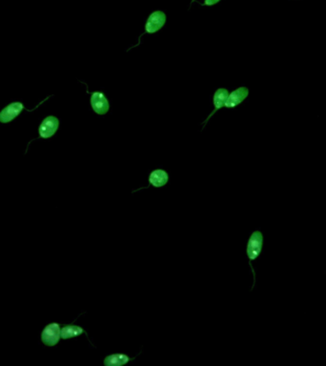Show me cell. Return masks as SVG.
Here are the masks:
<instances>
[{
  "mask_svg": "<svg viewBox=\"0 0 326 366\" xmlns=\"http://www.w3.org/2000/svg\"><path fill=\"white\" fill-rule=\"evenodd\" d=\"M149 182L154 187H162L168 182V174L161 169L153 171L149 177Z\"/></svg>",
  "mask_w": 326,
  "mask_h": 366,
  "instance_id": "cell-9",
  "label": "cell"
},
{
  "mask_svg": "<svg viewBox=\"0 0 326 366\" xmlns=\"http://www.w3.org/2000/svg\"><path fill=\"white\" fill-rule=\"evenodd\" d=\"M61 339V329L58 322H51L47 324L40 335L41 342L48 347H53L59 344Z\"/></svg>",
  "mask_w": 326,
  "mask_h": 366,
  "instance_id": "cell-1",
  "label": "cell"
},
{
  "mask_svg": "<svg viewBox=\"0 0 326 366\" xmlns=\"http://www.w3.org/2000/svg\"><path fill=\"white\" fill-rule=\"evenodd\" d=\"M263 244V236L260 231H255L252 233L248 241L247 247H246V254L249 259V264L251 266V262L258 259L261 255V249Z\"/></svg>",
  "mask_w": 326,
  "mask_h": 366,
  "instance_id": "cell-2",
  "label": "cell"
},
{
  "mask_svg": "<svg viewBox=\"0 0 326 366\" xmlns=\"http://www.w3.org/2000/svg\"><path fill=\"white\" fill-rule=\"evenodd\" d=\"M82 334H86V331L81 326L79 325H74V324H68L61 328V339L63 340H69L73 338L79 337Z\"/></svg>",
  "mask_w": 326,
  "mask_h": 366,
  "instance_id": "cell-11",
  "label": "cell"
},
{
  "mask_svg": "<svg viewBox=\"0 0 326 366\" xmlns=\"http://www.w3.org/2000/svg\"><path fill=\"white\" fill-rule=\"evenodd\" d=\"M132 360L130 357L122 353L112 354L104 359L105 366H122L128 363Z\"/></svg>",
  "mask_w": 326,
  "mask_h": 366,
  "instance_id": "cell-10",
  "label": "cell"
},
{
  "mask_svg": "<svg viewBox=\"0 0 326 366\" xmlns=\"http://www.w3.org/2000/svg\"><path fill=\"white\" fill-rule=\"evenodd\" d=\"M221 0H204V3L203 6H211V5H215L218 2H220Z\"/></svg>",
  "mask_w": 326,
  "mask_h": 366,
  "instance_id": "cell-12",
  "label": "cell"
},
{
  "mask_svg": "<svg viewBox=\"0 0 326 366\" xmlns=\"http://www.w3.org/2000/svg\"><path fill=\"white\" fill-rule=\"evenodd\" d=\"M24 109V105L21 102H13L8 105L0 112V122L8 123L16 118L20 112Z\"/></svg>",
  "mask_w": 326,
  "mask_h": 366,
  "instance_id": "cell-6",
  "label": "cell"
},
{
  "mask_svg": "<svg viewBox=\"0 0 326 366\" xmlns=\"http://www.w3.org/2000/svg\"><path fill=\"white\" fill-rule=\"evenodd\" d=\"M229 93L226 89H218L215 91V95H214V110L213 112L209 115L208 118H206V120L203 122V129L205 128V125L207 124V122L209 121V119L212 118L214 115H215V112L218 110H220L221 108H222L224 105H225V102L227 100V98H228Z\"/></svg>",
  "mask_w": 326,
  "mask_h": 366,
  "instance_id": "cell-8",
  "label": "cell"
},
{
  "mask_svg": "<svg viewBox=\"0 0 326 366\" xmlns=\"http://www.w3.org/2000/svg\"><path fill=\"white\" fill-rule=\"evenodd\" d=\"M166 22V15L165 13L161 12V11H157V12H154V13L151 14L150 16L148 17L147 20V22H146V25H145V32L144 33H154L159 31L165 24ZM144 33H142L140 36H139V40L140 38L143 35Z\"/></svg>",
  "mask_w": 326,
  "mask_h": 366,
  "instance_id": "cell-3",
  "label": "cell"
},
{
  "mask_svg": "<svg viewBox=\"0 0 326 366\" xmlns=\"http://www.w3.org/2000/svg\"><path fill=\"white\" fill-rule=\"evenodd\" d=\"M91 106L95 113L99 116L105 115L110 108L108 99L100 92H95L92 94Z\"/></svg>",
  "mask_w": 326,
  "mask_h": 366,
  "instance_id": "cell-5",
  "label": "cell"
},
{
  "mask_svg": "<svg viewBox=\"0 0 326 366\" xmlns=\"http://www.w3.org/2000/svg\"><path fill=\"white\" fill-rule=\"evenodd\" d=\"M59 126V120L56 117H47L41 122L39 129L40 137L42 138H50L52 137L56 132L58 131Z\"/></svg>",
  "mask_w": 326,
  "mask_h": 366,
  "instance_id": "cell-4",
  "label": "cell"
},
{
  "mask_svg": "<svg viewBox=\"0 0 326 366\" xmlns=\"http://www.w3.org/2000/svg\"><path fill=\"white\" fill-rule=\"evenodd\" d=\"M248 95H249V90L246 87H240L235 91L232 92L231 94H229L224 106L226 108H235L238 105L241 104L242 101L245 100Z\"/></svg>",
  "mask_w": 326,
  "mask_h": 366,
  "instance_id": "cell-7",
  "label": "cell"
}]
</instances>
